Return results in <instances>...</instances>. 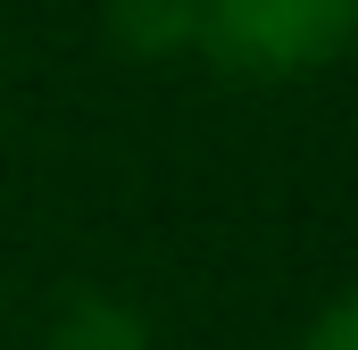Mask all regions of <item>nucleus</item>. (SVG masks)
Returning a JSON list of instances; mask_svg holds the SVG:
<instances>
[{
	"label": "nucleus",
	"instance_id": "obj_1",
	"mask_svg": "<svg viewBox=\"0 0 358 350\" xmlns=\"http://www.w3.org/2000/svg\"><path fill=\"white\" fill-rule=\"evenodd\" d=\"M358 42V0H200V59L250 84H292Z\"/></svg>",
	"mask_w": 358,
	"mask_h": 350
},
{
	"label": "nucleus",
	"instance_id": "obj_2",
	"mask_svg": "<svg viewBox=\"0 0 358 350\" xmlns=\"http://www.w3.org/2000/svg\"><path fill=\"white\" fill-rule=\"evenodd\" d=\"M100 34H108L117 59L167 67L183 50H200V0H108L100 8Z\"/></svg>",
	"mask_w": 358,
	"mask_h": 350
},
{
	"label": "nucleus",
	"instance_id": "obj_3",
	"mask_svg": "<svg viewBox=\"0 0 358 350\" xmlns=\"http://www.w3.org/2000/svg\"><path fill=\"white\" fill-rule=\"evenodd\" d=\"M34 350H159V342H150V317L125 292H67Z\"/></svg>",
	"mask_w": 358,
	"mask_h": 350
},
{
	"label": "nucleus",
	"instance_id": "obj_4",
	"mask_svg": "<svg viewBox=\"0 0 358 350\" xmlns=\"http://www.w3.org/2000/svg\"><path fill=\"white\" fill-rule=\"evenodd\" d=\"M300 350H358V284L342 292V300L317 309V326L300 334Z\"/></svg>",
	"mask_w": 358,
	"mask_h": 350
}]
</instances>
